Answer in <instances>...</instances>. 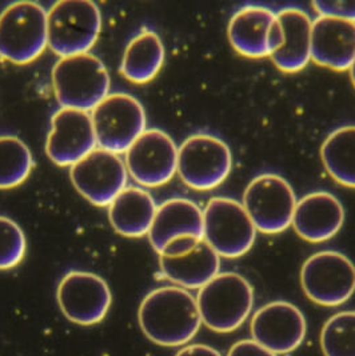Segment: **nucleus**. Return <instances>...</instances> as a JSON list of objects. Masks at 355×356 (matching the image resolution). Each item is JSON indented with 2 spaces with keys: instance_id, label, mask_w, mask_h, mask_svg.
Returning <instances> with one entry per match:
<instances>
[{
  "instance_id": "nucleus-1",
  "label": "nucleus",
  "mask_w": 355,
  "mask_h": 356,
  "mask_svg": "<svg viewBox=\"0 0 355 356\" xmlns=\"http://www.w3.org/2000/svg\"><path fill=\"white\" fill-rule=\"evenodd\" d=\"M138 321L145 337L164 347L189 343L202 324L196 298L178 286L148 292L139 306Z\"/></svg>"
},
{
  "instance_id": "nucleus-2",
  "label": "nucleus",
  "mask_w": 355,
  "mask_h": 356,
  "mask_svg": "<svg viewBox=\"0 0 355 356\" xmlns=\"http://www.w3.org/2000/svg\"><path fill=\"white\" fill-rule=\"evenodd\" d=\"M52 88L61 107L90 113L109 95L111 79L93 54L61 58L52 68Z\"/></svg>"
},
{
  "instance_id": "nucleus-3",
  "label": "nucleus",
  "mask_w": 355,
  "mask_h": 356,
  "mask_svg": "<svg viewBox=\"0 0 355 356\" xmlns=\"http://www.w3.org/2000/svg\"><path fill=\"white\" fill-rule=\"evenodd\" d=\"M49 46L47 11L36 1H15L0 13V58L29 65Z\"/></svg>"
},
{
  "instance_id": "nucleus-4",
  "label": "nucleus",
  "mask_w": 355,
  "mask_h": 356,
  "mask_svg": "<svg viewBox=\"0 0 355 356\" xmlns=\"http://www.w3.org/2000/svg\"><path fill=\"white\" fill-rule=\"evenodd\" d=\"M200 321L215 332L226 334L241 327L254 306L250 282L237 273H222L205 284L196 296Z\"/></svg>"
},
{
  "instance_id": "nucleus-5",
  "label": "nucleus",
  "mask_w": 355,
  "mask_h": 356,
  "mask_svg": "<svg viewBox=\"0 0 355 356\" xmlns=\"http://www.w3.org/2000/svg\"><path fill=\"white\" fill-rule=\"evenodd\" d=\"M49 47L61 58L88 54L102 31V13L90 0H62L47 11Z\"/></svg>"
},
{
  "instance_id": "nucleus-6",
  "label": "nucleus",
  "mask_w": 355,
  "mask_h": 356,
  "mask_svg": "<svg viewBox=\"0 0 355 356\" xmlns=\"http://www.w3.org/2000/svg\"><path fill=\"white\" fill-rule=\"evenodd\" d=\"M257 232L242 203L235 199L212 197L203 210V239L219 257H243L255 243Z\"/></svg>"
},
{
  "instance_id": "nucleus-7",
  "label": "nucleus",
  "mask_w": 355,
  "mask_h": 356,
  "mask_svg": "<svg viewBox=\"0 0 355 356\" xmlns=\"http://www.w3.org/2000/svg\"><path fill=\"white\" fill-rule=\"evenodd\" d=\"M231 168V149L218 136L194 134L178 148L177 172L193 190L216 188L228 178Z\"/></svg>"
},
{
  "instance_id": "nucleus-8",
  "label": "nucleus",
  "mask_w": 355,
  "mask_h": 356,
  "mask_svg": "<svg viewBox=\"0 0 355 356\" xmlns=\"http://www.w3.org/2000/svg\"><path fill=\"white\" fill-rule=\"evenodd\" d=\"M99 148L126 154L147 130L145 107L136 97L125 92L109 94L91 111Z\"/></svg>"
},
{
  "instance_id": "nucleus-9",
  "label": "nucleus",
  "mask_w": 355,
  "mask_h": 356,
  "mask_svg": "<svg viewBox=\"0 0 355 356\" xmlns=\"http://www.w3.org/2000/svg\"><path fill=\"white\" fill-rule=\"evenodd\" d=\"M301 284L314 303L337 307L354 295L355 264L338 251L315 252L302 266Z\"/></svg>"
},
{
  "instance_id": "nucleus-10",
  "label": "nucleus",
  "mask_w": 355,
  "mask_h": 356,
  "mask_svg": "<svg viewBox=\"0 0 355 356\" xmlns=\"http://www.w3.org/2000/svg\"><path fill=\"white\" fill-rule=\"evenodd\" d=\"M297 202L286 179L276 174H262L246 187L242 204L257 231L275 235L291 226Z\"/></svg>"
},
{
  "instance_id": "nucleus-11",
  "label": "nucleus",
  "mask_w": 355,
  "mask_h": 356,
  "mask_svg": "<svg viewBox=\"0 0 355 356\" xmlns=\"http://www.w3.org/2000/svg\"><path fill=\"white\" fill-rule=\"evenodd\" d=\"M129 171L118 154L97 147L70 170L77 191L97 207H109L127 187Z\"/></svg>"
},
{
  "instance_id": "nucleus-12",
  "label": "nucleus",
  "mask_w": 355,
  "mask_h": 356,
  "mask_svg": "<svg viewBox=\"0 0 355 356\" xmlns=\"http://www.w3.org/2000/svg\"><path fill=\"white\" fill-rule=\"evenodd\" d=\"M56 299L61 311L72 323H100L111 307L113 295L103 277L87 271H70L59 282Z\"/></svg>"
},
{
  "instance_id": "nucleus-13",
  "label": "nucleus",
  "mask_w": 355,
  "mask_h": 356,
  "mask_svg": "<svg viewBox=\"0 0 355 356\" xmlns=\"http://www.w3.org/2000/svg\"><path fill=\"white\" fill-rule=\"evenodd\" d=\"M125 163L138 184L161 187L177 174L178 147L164 131L147 129L127 149Z\"/></svg>"
},
{
  "instance_id": "nucleus-14",
  "label": "nucleus",
  "mask_w": 355,
  "mask_h": 356,
  "mask_svg": "<svg viewBox=\"0 0 355 356\" xmlns=\"http://www.w3.org/2000/svg\"><path fill=\"white\" fill-rule=\"evenodd\" d=\"M250 330L254 341L275 355H285L302 344L306 319L297 306L276 300L259 308L251 319Z\"/></svg>"
},
{
  "instance_id": "nucleus-15",
  "label": "nucleus",
  "mask_w": 355,
  "mask_h": 356,
  "mask_svg": "<svg viewBox=\"0 0 355 356\" xmlns=\"http://www.w3.org/2000/svg\"><path fill=\"white\" fill-rule=\"evenodd\" d=\"M97 147L91 113L61 107L51 118L46 152L61 167H72Z\"/></svg>"
},
{
  "instance_id": "nucleus-16",
  "label": "nucleus",
  "mask_w": 355,
  "mask_h": 356,
  "mask_svg": "<svg viewBox=\"0 0 355 356\" xmlns=\"http://www.w3.org/2000/svg\"><path fill=\"white\" fill-rule=\"evenodd\" d=\"M343 223L345 209L338 197L326 191H317L297 202L291 226L307 242L322 243L334 238Z\"/></svg>"
},
{
  "instance_id": "nucleus-17",
  "label": "nucleus",
  "mask_w": 355,
  "mask_h": 356,
  "mask_svg": "<svg viewBox=\"0 0 355 356\" xmlns=\"http://www.w3.org/2000/svg\"><path fill=\"white\" fill-rule=\"evenodd\" d=\"M355 59V23L337 17H318L311 27V60L345 71Z\"/></svg>"
},
{
  "instance_id": "nucleus-18",
  "label": "nucleus",
  "mask_w": 355,
  "mask_h": 356,
  "mask_svg": "<svg viewBox=\"0 0 355 356\" xmlns=\"http://www.w3.org/2000/svg\"><path fill=\"white\" fill-rule=\"evenodd\" d=\"M276 14L262 6H244L228 22L227 36L237 52L247 58L271 56V30Z\"/></svg>"
},
{
  "instance_id": "nucleus-19",
  "label": "nucleus",
  "mask_w": 355,
  "mask_h": 356,
  "mask_svg": "<svg viewBox=\"0 0 355 356\" xmlns=\"http://www.w3.org/2000/svg\"><path fill=\"white\" fill-rule=\"evenodd\" d=\"M179 236L203 239V211L193 200L173 197L157 209L148 239L152 248L161 254L166 244Z\"/></svg>"
},
{
  "instance_id": "nucleus-20",
  "label": "nucleus",
  "mask_w": 355,
  "mask_h": 356,
  "mask_svg": "<svg viewBox=\"0 0 355 356\" xmlns=\"http://www.w3.org/2000/svg\"><path fill=\"white\" fill-rule=\"evenodd\" d=\"M276 17L283 29V43L270 58L283 72H298L311 60L313 20L297 7L282 8Z\"/></svg>"
},
{
  "instance_id": "nucleus-21",
  "label": "nucleus",
  "mask_w": 355,
  "mask_h": 356,
  "mask_svg": "<svg viewBox=\"0 0 355 356\" xmlns=\"http://www.w3.org/2000/svg\"><path fill=\"white\" fill-rule=\"evenodd\" d=\"M163 275L184 290L202 289L219 274L221 257L202 239L194 248L179 257H159Z\"/></svg>"
},
{
  "instance_id": "nucleus-22",
  "label": "nucleus",
  "mask_w": 355,
  "mask_h": 356,
  "mask_svg": "<svg viewBox=\"0 0 355 356\" xmlns=\"http://www.w3.org/2000/svg\"><path fill=\"white\" fill-rule=\"evenodd\" d=\"M158 206L145 188L126 187L109 206V219L113 229L127 238L148 235Z\"/></svg>"
},
{
  "instance_id": "nucleus-23",
  "label": "nucleus",
  "mask_w": 355,
  "mask_h": 356,
  "mask_svg": "<svg viewBox=\"0 0 355 356\" xmlns=\"http://www.w3.org/2000/svg\"><path fill=\"white\" fill-rule=\"evenodd\" d=\"M164 63V46L159 35L152 30H143L129 40L125 49L120 74L135 84L152 81Z\"/></svg>"
},
{
  "instance_id": "nucleus-24",
  "label": "nucleus",
  "mask_w": 355,
  "mask_h": 356,
  "mask_svg": "<svg viewBox=\"0 0 355 356\" xmlns=\"http://www.w3.org/2000/svg\"><path fill=\"white\" fill-rule=\"evenodd\" d=\"M321 158L331 178L355 188V126L333 131L323 142Z\"/></svg>"
},
{
  "instance_id": "nucleus-25",
  "label": "nucleus",
  "mask_w": 355,
  "mask_h": 356,
  "mask_svg": "<svg viewBox=\"0 0 355 356\" xmlns=\"http://www.w3.org/2000/svg\"><path fill=\"white\" fill-rule=\"evenodd\" d=\"M33 167L29 146L14 135H0V190L15 188L24 183Z\"/></svg>"
},
{
  "instance_id": "nucleus-26",
  "label": "nucleus",
  "mask_w": 355,
  "mask_h": 356,
  "mask_svg": "<svg viewBox=\"0 0 355 356\" xmlns=\"http://www.w3.org/2000/svg\"><path fill=\"white\" fill-rule=\"evenodd\" d=\"M324 356H355V311L333 315L321 332Z\"/></svg>"
},
{
  "instance_id": "nucleus-27",
  "label": "nucleus",
  "mask_w": 355,
  "mask_h": 356,
  "mask_svg": "<svg viewBox=\"0 0 355 356\" xmlns=\"http://www.w3.org/2000/svg\"><path fill=\"white\" fill-rule=\"evenodd\" d=\"M27 241L23 229L13 219L0 215V270H11L24 259Z\"/></svg>"
},
{
  "instance_id": "nucleus-28",
  "label": "nucleus",
  "mask_w": 355,
  "mask_h": 356,
  "mask_svg": "<svg viewBox=\"0 0 355 356\" xmlns=\"http://www.w3.org/2000/svg\"><path fill=\"white\" fill-rule=\"evenodd\" d=\"M320 17H337L355 23V1H313L311 4Z\"/></svg>"
},
{
  "instance_id": "nucleus-29",
  "label": "nucleus",
  "mask_w": 355,
  "mask_h": 356,
  "mask_svg": "<svg viewBox=\"0 0 355 356\" xmlns=\"http://www.w3.org/2000/svg\"><path fill=\"white\" fill-rule=\"evenodd\" d=\"M200 241L202 238H196V236H179L173 239L170 243L166 244L159 257H179V255L187 254Z\"/></svg>"
},
{
  "instance_id": "nucleus-30",
  "label": "nucleus",
  "mask_w": 355,
  "mask_h": 356,
  "mask_svg": "<svg viewBox=\"0 0 355 356\" xmlns=\"http://www.w3.org/2000/svg\"><path fill=\"white\" fill-rule=\"evenodd\" d=\"M227 356H278L262 347L254 340H239L228 351Z\"/></svg>"
},
{
  "instance_id": "nucleus-31",
  "label": "nucleus",
  "mask_w": 355,
  "mask_h": 356,
  "mask_svg": "<svg viewBox=\"0 0 355 356\" xmlns=\"http://www.w3.org/2000/svg\"><path fill=\"white\" fill-rule=\"evenodd\" d=\"M175 356H222L215 348L206 344H193L182 348Z\"/></svg>"
},
{
  "instance_id": "nucleus-32",
  "label": "nucleus",
  "mask_w": 355,
  "mask_h": 356,
  "mask_svg": "<svg viewBox=\"0 0 355 356\" xmlns=\"http://www.w3.org/2000/svg\"><path fill=\"white\" fill-rule=\"evenodd\" d=\"M350 75H352V81H353L355 86V59L354 62H353V65L350 67Z\"/></svg>"
}]
</instances>
